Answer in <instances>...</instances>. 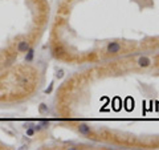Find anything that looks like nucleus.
Masks as SVG:
<instances>
[{"instance_id":"f257e3e1","label":"nucleus","mask_w":159,"mask_h":150,"mask_svg":"<svg viewBox=\"0 0 159 150\" xmlns=\"http://www.w3.org/2000/svg\"><path fill=\"white\" fill-rule=\"evenodd\" d=\"M17 49H19L20 52H25V51L28 49V44H27V41H21V43L19 44V47H17Z\"/></svg>"}]
</instances>
